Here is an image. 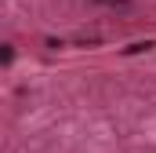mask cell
<instances>
[{
	"label": "cell",
	"instance_id": "3",
	"mask_svg": "<svg viewBox=\"0 0 156 153\" xmlns=\"http://www.w3.org/2000/svg\"><path fill=\"white\" fill-rule=\"evenodd\" d=\"M98 4H113V7H127L131 0H98Z\"/></svg>",
	"mask_w": 156,
	"mask_h": 153
},
{
	"label": "cell",
	"instance_id": "1",
	"mask_svg": "<svg viewBox=\"0 0 156 153\" xmlns=\"http://www.w3.org/2000/svg\"><path fill=\"white\" fill-rule=\"evenodd\" d=\"M149 47H156L153 40H138V44H131V47H123V55H142V51H149Z\"/></svg>",
	"mask_w": 156,
	"mask_h": 153
},
{
	"label": "cell",
	"instance_id": "2",
	"mask_svg": "<svg viewBox=\"0 0 156 153\" xmlns=\"http://www.w3.org/2000/svg\"><path fill=\"white\" fill-rule=\"evenodd\" d=\"M0 58H4V66H11V58H15V47H11V44H4V55H0Z\"/></svg>",
	"mask_w": 156,
	"mask_h": 153
}]
</instances>
